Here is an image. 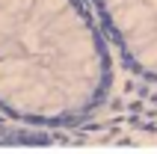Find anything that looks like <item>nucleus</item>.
<instances>
[{
    "mask_svg": "<svg viewBox=\"0 0 157 154\" xmlns=\"http://www.w3.org/2000/svg\"><path fill=\"white\" fill-rule=\"evenodd\" d=\"M124 56L157 80V0H95Z\"/></svg>",
    "mask_w": 157,
    "mask_h": 154,
    "instance_id": "nucleus-1",
    "label": "nucleus"
}]
</instances>
